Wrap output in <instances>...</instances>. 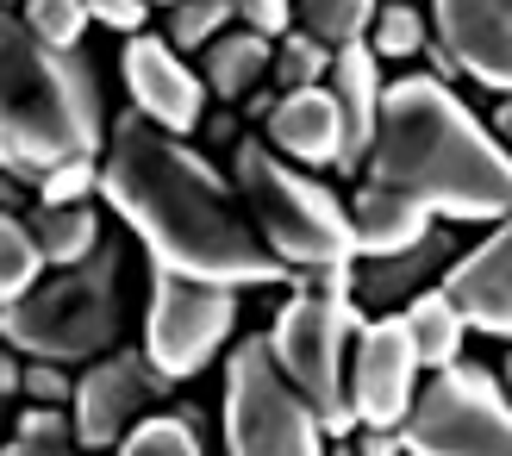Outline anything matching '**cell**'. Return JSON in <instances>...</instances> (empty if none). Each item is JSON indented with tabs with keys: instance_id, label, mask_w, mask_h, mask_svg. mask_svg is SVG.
Here are the masks:
<instances>
[{
	"instance_id": "38",
	"label": "cell",
	"mask_w": 512,
	"mask_h": 456,
	"mask_svg": "<svg viewBox=\"0 0 512 456\" xmlns=\"http://www.w3.org/2000/svg\"><path fill=\"white\" fill-rule=\"evenodd\" d=\"M494 138L512 150V100H500V113H494Z\"/></svg>"
},
{
	"instance_id": "1",
	"label": "cell",
	"mask_w": 512,
	"mask_h": 456,
	"mask_svg": "<svg viewBox=\"0 0 512 456\" xmlns=\"http://www.w3.org/2000/svg\"><path fill=\"white\" fill-rule=\"evenodd\" d=\"M100 194L125 219V232H138V244L150 250L157 269L194 275V282H219V288L288 282V269L256 238L232 175L200 144L150 125L132 107L107 125Z\"/></svg>"
},
{
	"instance_id": "29",
	"label": "cell",
	"mask_w": 512,
	"mask_h": 456,
	"mask_svg": "<svg viewBox=\"0 0 512 456\" xmlns=\"http://www.w3.org/2000/svg\"><path fill=\"white\" fill-rule=\"evenodd\" d=\"M25 25H32V32L44 38V44H57V50H75V44H82L88 38V7H82V0H19V7H13Z\"/></svg>"
},
{
	"instance_id": "40",
	"label": "cell",
	"mask_w": 512,
	"mask_h": 456,
	"mask_svg": "<svg viewBox=\"0 0 512 456\" xmlns=\"http://www.w3.org/2000/svg\"><path fill=\"white\" fill-rule=\"evenodd\" d=\"M331 456H350V444H344V438H331Z\"/></svg>"
},
{
	"instance_id": "6",
	"label": "cell",
	"mask_w": 512,
	"mask_h": 456,
	"mask_svg": "<svg viewBox=\"0 0 512 456\" xmlns=\"http://www.w3.org/2000/svg\"><path fill=\"white\" fill-rule=\"evenodd\" d=\"M225 456H331L325 419L281 375L263 332L225 350Z\"/></svg>"
},
{
	"instance_id": "23",
	"label": "cell",
	"mask_w": 512,
	"mask_h": 456,
	"mask_svg": "<svg viewBox=\"0 0 512 456\" xmlns=\"http://www.w3.org/2000/svg\"><path fill=\"white\" fill-rule=\"evenodd\" d=\"M375 13H381V0H294V25L306 38H319L325 50L363 44Z\"/></svg>"
},
{
	"instance_id": "41",
	"label": "cell",
	"mask_w": 512,
	"mask_h": 456,
	"mask_svg": "<svg viewBox=\"0 0 512 456\" xmlns=\"http://www.w3.org/2000/svg\"><path fill=\"white\" fill-rule=\"evenodd\" d=\"M0 438H7V400H0Z\"/></svg>"
},
{
	"instance_id": "43",
	"label": "cell",
	"mask_w": 512,
	"mask_h": 456,
	"mask_svg": "<svg viewBox=\"0 0 512 456\" xmlns=\"http://www.w3.org/2000/svg\"><path fill=\"white\" fill-rule=\"evenodd\" d=\"M0 7H19V0H0Z\"/></svg>"
},
{
	"instance_id": "32",
	"label": "cell",
	"mask_w": 512,
	"mask_h": 456,
	"mask_svg": "<svg viewBox=\"0 0 512 456\" xmlns=\"http://www.w3.org/2000/svg\"><path fill=\"white\" fill-rule=\"evenodd\" d=\"M232 13H238V25L244 32H256V38H281V32H294V0H232Z\"/></svg>"
},
{
	"instance_id": "44",
	"label": "cell",
	"mask_w": 512,
	"mask_h": 456,
	"mask_svg": "<svg viewBox=\"0 0 512 456\" xmlns=\"http://www.w3.org/2000/svg\"><path fill=\"white\" fill-rule=\"evenodd\" d=\"M413 7H419V0H413Z\"/></svg>"
},
{
	"instance_id": "22",
	"label": "cell",
	"mask_w": 512,
	"mask_h": 456,
	"mask_svg": "<svg viewBox=\"0 0 512 456\" xmlns=\"http://www.w3.org/2000/svg\"><path fill=\"white\" fill-rule=\"evenodd\" d=\"M107 456H207L200 413H194V407H169V413L157 407V413H144Z\"/></svg>"
},
{
	"instance_id": "2",
	"label": "cell",
	"mask_w": 512,
	"mask_h": 456,
	"mask_svg": "<svg viewBox=\"0 0 512 456\" xmlns=\"http://www.w3.org/2000/svg\"><path fill=\"white\" fill-rule=\"evenodd\" d=\"M363 182L419 200L431 219L450 225H500L512 213V150L456 100L450 82L400 75L381 88Z\"/></svg>"
},
{
	"instance_id": "15",
	"label": "cell",
	"mask_w": 512,
	"mask_h": 456,
	"mask_svg": "<svg viewBox=\"0 0 512 456\" xmlns=\"http://www.w3.org/2000/svg\"><path fill=\"white\" fill-rule=\"evenodd\" d=\"M456 257H463V250H456V232H444V225H431L419 244L394 250V257H356V288H350L356 313H369V319L400 313L419 288L444 282V269Z\"/></svg>"
},
{
	"instance_id": "16",
	"label": "cell",
	"mask_w": 512,
	"mask_h": 456,
	"mask_svg": "<svg viewBox=\"0 0 512 456\" xmlns=\"http://www.w3.org/2000/svg\"><path fill=\"white\" fill-rule=\"evenodd\" d=\"M331 100H338V119H344V144H338V175H363L369 163V144H375V119H381V57L363 44H344L331 50V75H325Z\"/></svg>"
},
{
	"instance_id": "18",
	"label": "cell",
	"mask_w": 512,
	"mask_h": 456,
	"mask_svg": "<svg viewBox=\"0 0 512 456\" xmlns=\"http://www.w3.org/2000/svg\"><path fill=\"white\" fill-rule=\"evenodd\" d=\"M431 219L419 200H406L394 188H381V182H363L350 194V232H356V257H394V250L406 244H419L431 232Z\"/></svg>"
},
{
	"instance_id": "9",
	"label": "cell",
	"mask_w": 512,
	"mask_h": 456,
	"mask_svg": "<svg viewBox=\"0 0 512 456\" xmlns=\"http://www.w3.org/2000/svg\"><path fill=\"white\" fill-rule=\"evenodd\" d=\"M232 332H238V288L194 282V275L150 263V307H144V344L138 350L169 382H188L213 357H225Z\"/></svg>"
},
{
	"instance_id": "36",
	"label": "cell",
	"mask_w": 512,
	"mask_h": 456,
	"mask_svg": "<svg viewBox=\"0 0 512 456\" xmlns=\"http://www.w3.org/2000/svg\"><path fill=\"white\" fill-rule=\"evenodd\" d=\"M19 382H25V357H19L7 338H0V400H13V394H19Z\"/></svg>"
},
{
	"instance_id": "21",
	"label": "cell",
	"mask_w": 512,
	"mask_h": 456,
	"mask_svg": "<svg viewBox=\"0 0 512 456\" xmlns=\"http://www.w3.org/2000/svg\"><path fill=\"white\" fill-rule=\"evenodd\" d=\"M19 219L32 225V238H38V250H44V269L82 263L88 250L107 238V225H100V207H94V200H75V207H44V200H32Z\"/></svg>"
},
{
	"instance_id": "12",
	"label": "cell",
	"mask_w": 512,
	"mask_h": 456,
	"mask_svg": "<svg viewBox=\"0 0 512 456\" xmlns=\"http://www.w3.org/2000/svg\"><path fill=\"white\" fill-rule=\"evenodd\" d=\"M119 82H125L132 113H144L150 125H163V132H175V138L200 132V119H207V82H200V69H188V57L169 50L157 32L125 38Z\"/></svg>"
},
{
	"instance_id": "31",
	"label": "cell",
	"mask_w": 512,
	"mask_h": 456,
	"mask_svg": "<svg viewBox=\"0 0 512 456\" xmlns=\"http://www.w3.org/2000/svg\"><path fill=\"white\" fill-rule=\"evenodd\" d=\"M19 394L32 400V407H69L75 400V375L63 363H38V357H25V382Z\"/></svg>"
},
{
	"instance_id": "30",
	"label": "cell",
	"mask_w": 512,
	"mask_h": 456,
	"mask_svg": "<svg viewBox=\"0 0 512 456\" xmlns=\"http://www.w3.org/2000/svg\"><path fill=\"white\" fill-rule=\"evenodd\" d=\"M32 188H38L32 200H44V207H75V200H94L100 194V157L57 163V169H44Z\"/></svg>"
},
{
	"instance_id": "19",
	"label": "cell",
	"mask_w": 512,
	"mask_h": 456,
	"mask_svg": "<svg viewBox=\"0 0 512 456\" xmlns=\"http://www.w3.org/2000/svg\"><path fill=\"white\" fill-rule=\"evenodd\" d=\"M269 57H275V44L238 25V32H219L207 50H200V82H207V94L219 107H238L250 88L269 82Z\"/></svg>"
},
{
	"instance_id": "10",
	"label": "cell",
	"mask_w": 512,
	"mask_h": 456,
	"mask_svg": "<svg viewBox=\"0 0 512 456\" xmlns=\"http://www.w3.org/2000/svg\"><path fill=\"white\" fill-rule=\"evenodd\" d=\"M169 388H175V382L144 357L138 344H113L107 357L82 363V375H75V400H69V413H75V444L94 450V456H107L144 413H157V400H163Z\"/></svg>"
},
{
	"instance_id": "27",
	"label": "cell",
	"mask_w": 512,
	"mask_h": 456,
	"mask_svg": "<svg viewBox=\"0 0 512 456\" xmlns=\"http://www.w3.org/2000/svg\"><path fill=\"white\" fill-rule=\"evenodd\" d=\"M238 13H232V0H182V7H169L163 13V44L169 50H207L219 32H232Z\"/></svg>"
},
{
	"instance_id": "34",
	"label": "cell",
	"mask_w": 512,
	"mask_h": 456,
	"mask_svg": "<svg viewBox=\"0 0 512 456\" xmlns=\"http://www.w3.org/2000/svg\"><path fill=\"white\" fill-rule=\"evenodd\" d=\"M350 456H406V438L400 425H356V432H344Z\"/></svg>"
},
{
	"instance_id": "39",
	"label": "cell",
	"mask_w": 512,
	"mask_h": 456,
	"mask_svg": "<svg viewBox=\"0 0 512 456\" xmlns=\"http://www.w3.org/2000/svg\"><path fill=\"white\" fill-rule=\"evenodd\" d=\"M144 7H150V13H157V7H163V13H169V7H182V0H144Z\"/></svg>"
},
{
	"instance_id": "35",
	"label": "cell",
	"mask_w": 512,
	"mask_h": 456,
	"mask_svg": "<svg viewBox=\"0 0 512 456\" xmlns=\"http://www.w3.org/2000/svg\"><path fill=\"white\" fill-rule=\"evenodd\" d=\"M200 132H207V157H213V150H225V157H232V144L244 138V132H238V113H232V107L207 113V119H200Z\"/></svg>"
},
{
	"instance_id": "42",
	"label": "cell",
	"mask_w": 512,
	"mask_h": 456,
	"mask_svg": "<svg viewBox=\"0 0 512 456\" xmlns=\"http://www.w3.org/2000/svg\"><path fill=\"white\" fill-rule=\"evenodd\" d=\"M506 375H512V344H506Z\"/></svg>"
},
{
	"instance_id": "20",
	"label": "cell",
	"mask_w": 512,
	"mask_h": 456,
	"mask_svg": "<svg viewBox=\"0 0 512 456\" xmlns=\"http://www.w3.org/2000/svg\"><path fill=\"white\" fill-rule=\"evenodd\" d=\"M400 319H406V332H413V350H419L425 375H431V369H450L456 357H463V338H469V313L456 307V294H450L444 282L419 288V294H413V300L400 307Z\"/></svg>"
},
{
	"instance_id": "37",
	"label": "cell",
	"mask_w": 512,
	"mask_h": 456,
	"mask_svg": "<svg viewBox=\"0 0 512 456\" xmlns=\"http://www.w3.org/2000/svg\"><path fill=\"white\" fill-rule=\"evenodd\" d=\"M275 100H281V94H275V88H269V82H263V88H250V94H244V100H238V107H244V119H256V125H263V119H269V113H275Z\"/></svg>"
},
{
	"instance_id": "25",
	"label": "cell",
	"mask_w": 512,
	"mask_h": 456,
	"mask_svg": "<svg viewBox=\"0 0 512 456\" xmlns=\"http://www.w3.org/2000/svg\"><path fill=\"white\" fill-rule=\"evenodd\" d=\"M331 75V50L319 38H306L300 25L294 32H281L275 38V57H269V88L275 94H294V88H319Z\"/></svg>"
},
{
	"instance_id": "11",
	"label": "cell",
	"mask_w": 512,
	"mask_h": 456,
	"mask_svg": "<svg viewBox=\"0 0 512 456\" xmlns=\"http://www.w3.org/2000/svg\"><path fill=\"white\" fill-rule=\"evenodd\" d=\"M425 388V363L413 350V332H406L400 313H381L356 332V357L344 369V400L356 425H406L413 400Z\"/></svg>"
},
{
	"instance_id": "17",
	"label": "cell",
	"mask_w": 512,
	"mask_h": 456,
	"mask_svg": "<svg viewBox=\"0 0 512 456\" xmlns=\"http://www.w3.org/2000/svg\"><path fill=\"white\" fill-rule=\"evenodd\" d=\"M263 144L275 157H288L294 169H338V144H344V119L331 88H294L275 100V113L263 119Z\"/></svg>"
},
{
	"instance_id": "4",
	"label": "cell",
	"mask_w": 512,
	"mask_h": 456,
	"mask_svg": "<svg viewBox=\"0 0 512 456\" xmlns=\"http://www.w3.org/2000/svg\"><path fill=\"white\" fill-rule=\"evenodd\" d=\"M0 338L19 357L82 369L125 338V238L107 232L82 263L44 269L19 300L0 307Z\"/></svg>"
},
{
	"instance_id": "3",
	"label": "cell",
	"mask_w": 512,
	"mask_h": 456,
	"mask_svg": "<svg viewBox=\"0 0 512 456\" xmlns=\"http://www.w3.org/2000/svg\"><path fill=\"white\" fill-rule=\"evenodd\" d=\"M107 150V94L88 44H44L13 7H0V169L38 182L44 169Z\"/></svg>"
},
{
	"instance_id": "5",
	"label": "cell",
	"mask_w": 512,
	"mask_h": 456,
	"mask_svg": "<svg viewBox=\"0 0 512 456\" xmlns=\"http://www.w3.org/2000/svg\"><path fill=\"white\" fill-rule=\"evenodd\" d=\"M232 182L244 194V213L256 225V238L269 244V257L294 275H319V269H344L356 263V232H350V207L325 182H313V169H294L288 157H275L263 132H244L232 144Z\"/></svg>"
},
{
	"instance_id": "24",
	"label": "cell",
	"mask_w": 512,
	"mask_h": 456,
	"mask_svg": "<svg viewBox=\"0 0 512 456\" xmlns=\"http://www.w3.org/2000/svg\"><path fill=\"white\" fill-rule=\"evenodd\" d=\"M0 456H82L75 413L69 407H25L13 419V432L0 438Z\"/></svg>"
},
{
	"instance_id": "14",
	"label": "cell",
	"mask_w": 512,
	"mask_h": 456,
	"mask_svg": "<svg viewBox=\"0 0 512 456\" xmlns=\"http://www.w3.org/2000/svg\"><path fill=\"white\" fill-rule=\"evenodd\" d=\"M444 288L469 313V332H488V338L512 344V213L475 250H463L444 269Z\"/></svg>"
},
{
	"instance_id": "33",
	"label": "cell",
	"mask_w": 512,
	"mask_h": 456,
	"mask_svg": "<svg viewBox=\"0 0 512 456\" xmlns=\"http://www.w3.org/2000/svg\"><path fill=\"white\" fill-rule=\"evenodd\" d=\"M88 19L94 25H107V32H125V38H138L144 25H150V7L144 0H82Z\"/></svg>"
},
{
	"instance_id": "7",
	"label": "cell",
	"mask_w": 512,
	"mask_h": 456,
	"mask_svg": "<svg viewBox=\"0 0 512 456\" xmlns=\"http://www.w3.org/2000/svg\"><path fill=\"white\" fill-rule=\"evenodd\" d=\"M363 332V313H356V300H338V294H319V288H300L281 300V313L269 325V350L281 375L306 394V407L325 419L331 438L356 432L350 419V400H344V369H350V344Z\"/></svg>"
},
{
	"instance_id": "8",
	"label": "cell",
	"mask_w": 512,
	"mask_h": 456,
	"mask_svg": "<svg viewBox=\"0 0 512 456\" xmlns=\"http://www.w3.org/2000/svg\"><path fill=\"white\" fill-rule=\"evenodd\" d=\"M400 438L406 456H512V407L500 375L463 357L431 369Z\"/></svg>"
},
{
	"instance_id": "26",
	"label": "cell",
	"mask_w": 512,
	"mask_h": 456,
	"mask_svg": "<svg viewBox=\"0 0 512 456\" xmlns=\"http://www.w3.org/2000/svg\"><path fill=\"white\" fill-rule=\"evenodd\" d=\"M431 44V19L413 7V0H381V13L369 25V50L381 63H406Z\"/></svg>"
},
{
	"instance_id": "28",
	"label": "cell",
	"mask_w": 512,
	"mask_h": 456,
	"mask_svg": "<svg viewBox=\"0 0 512 456\" xmlns=\"http://www.w3.org/2000/svg\"><path fill=\"white\" fill-rule=\"evenodd\" d=\"M38 275H44V250L32 238V225H25L19 213H0V307L19 300Z\"/></svg>"
},
{
	"instance_id": "13",
	"label": "cell",
	"mask_w": 512,
	"mask_h": 456,
	"mask_svg": "<svg viewBox=\"0 0 512 456\" xmlns=\"http://www.w3.org/2000/svg\"><path fill=\"white\" fill-rule=\"evenodd\" d=\"M431 38L469 82L512 100V0H431Z\"/></svg>"
}]
</instances>
